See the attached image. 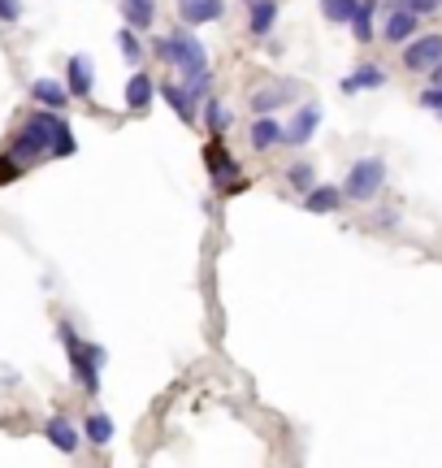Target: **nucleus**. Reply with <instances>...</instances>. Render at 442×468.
I'll return each instance as SVG.
<instances>
[{
  "label": "nucleus",
  "mask_w": 442,
  "mask_h": 468,
  "mask_svg": "<svg viewBox=\"0 0 442 468\" xmlns=\"http://www.w3.org/2000/svg\"><path fill=\"white\" fill-rule=\"evenodd\" d=\"M417 22H420V13L394 4V13L386 18V26H382V35H386L391 44H408V40H417Z\"/></svg>",
  "instance_id": "nucleus-10"
},
{
  "label": "nucleus",
  "mask_w": 442,
  "mask_h": 468,
  "mask_svg": "<svg viewBox=\"0 0 442 468\" xmlns=\"http://www.w3.org/2000/svg\"><path fill=\"white\" fill-rule=\"evenodd\" d=\"M83 434H87V443L109 446V443H113V420L104 417V412H92V417L83 420Z\"/></svg>",
  "instance_id": "nucleus-21"
},
{
  "label": "nucleus",
  "mask_w": 442,
  "mask_h": 468,
  "mask_svg": "<svg viewBox=\"0 0 442 468\" xmlns=\"http://www.w3.org/2000/svg\"><path fill=\"white\" fill-rule=\"evenodd\" d=\"M317 126H321V109L317 104H304V109L295 113V122L287 126V144H291V148H304V144L317 135Z\"/></svg>",
  "instance_id": "nucleus-9"
},
{
  "label": "nucleus",
  "mask_w": 442,
  "mask_h": 468,
  "mask_svg": "<svg viewBox=\"0 0 442 468\" xmlns=\"http://www.w3.org/2000/svg\"><path fill=\"white\" fill-rule=\"evenodd\" d=\"M287 87H261V92H256V96H252V109H256V113H270V109H278V104H287Z\"/></svg>",
  "instance_id": "nucleus-23"
},
{
  "label": "nucleus",
  "mask_w": 442,
  "mask_h": 468,
  "mask_svg": "<svg viewBox=\"0 0 442 468\" xmlns=\"http://www.w3.org/2000/svg\"><path fill=\"white\" fill-rule=\"evenodd\" d=\"M287 178H291L295 191H313V187H317V173H313V165H308V161H295Z\"/></svg>",
  "instance_id": "nucleus-25"
},
{
  "label": "nucleus",
  "mask_w": 442,
  "mask_h": 468,
  "mask_svg": "<svg viewBox=\"0 0 442 468\" xmlns=\"http://www.w3.org/2000/svg\"><path fill=\"white\" fill-rule=\"evenodd\" d=\"M208 126L213 130H225V113H221V104L213 96H208Z\"/></svg>",
  "instance_id": "nucleus-30"
},
{
  "label": "nucleus",
  "mask_w": 442,
  "mask_h": 468,
  "mask_svg": "<svg viewBox=\"0 0 442 468\" xmlns=\"http://www.w3.org/2000/svg\"><path fill=\"white\" fill-rule=\"evenodd\" d=\"M382 182H386V165L377 161V156H365V161H356L351 173L343 178V196L356 199V204H365L382 191Z\"/></svg>",
  "instance_id": "nucleus-4"
},
{
  "label": "nucleus",
  "mask_w": 442,
  "mask_h": 468,
  "mask_svg": "<svg viewBox=\"0 0 442 468\" xmlns=\"http://www.w3.org/2000/svg\"><path fill=\"white\" fill-rule=\"evenodd\" d=\"M118 49H122V57L130 61V66L144 61V44L135 40V26H122V31H118Z\"/></svg>",
  "instance_id": "nucleus-24"
},
{
  "label": "nucleus",
  "mask_w": 442,
  "mask_h": 468,
  "mask_svg": "<svg viewBox=\"0 0 442 468\" xmlns=\"http://www.w3.org/2000/svg\"><path fill=\"white\" fill-rule=\"evenodd\" d=\"M66 87H70V96H92V87H96V70H92V57H70L66 61Z\"/></svg>",
  "instance_id": "nucleus-6"
},
{
  "label": "nucleus",
  "mask_w": 442,
  "mask_h": 468,
  "mask_svg": "<svg viewBox=\"0 0 442 468\" xmlns=\"http://www.w3.org/2000/svg\"><path fill=\"white\" fill-rule=\"evenodd\" d=\"M429 75H434V83H438V87H442V61H438V66H434V70H429Z\"/></svg>",
  "instance_id": "nucleus-31"
},
{
  "label": "nucleus",
  "mask_w": 442,
  "mask_h": 468,
  "mask_svg": "<svg viewBox=\"0 0 442 468\" xmlns=\"http://www.w3.org/2000/svg\"><path fill=\"white\" fill-rule=\"evenodd\" d=\"M22 173H26V165L13 156V152H4V156H0V187H9V182H13V178H22Z\"/></svg>",
  "instance_id": "nucleus-26"
},
{
  "label": "nucleus",
  "mask_w": 442,
  "mask_h": 468,
  "mask_svg": "<svg viewBox=\"0 0 442 468\" xmlns=\"http://www.w3.org/2000/svg\"><path fill=\"white\" fill-rule=\"evenodd\" d=\"M156 52H161L173 70L182 75V83H187L191 96L208 100L204 96V92H208V52H204V44H199L191 31H178V35H170V40H161Z\"/></svg>",
  "instance_id": "nucleus-2"
},
{
  "label": "nucleus",
  "mask_w": 442,
  "mask_h": 468,
  "mask_svg": "<svg viewBox=\"0 0 442 468\" xmlns=\"http://www.w3.org/2000/svg\"><path fill=\"white\" fill-rule=\"evenodd\" d=\"M221 13H225V0H178V18L187 26L217 22Z\"/></svg>",
  "instance_id": "nucleus-7"
},
{
  "label": "nucleus",
  "mask_w": 442,
  "mask_h": 468,
  "mask_svg": "<svg viewBox=\"0 0 442 468\" xmlns=\"http://www.w3.org/2000/svg\"><path fill=\"white\" fill-rule=\"evenodd\" d=\"M339 87H343V96H356V92H365V87H386V75H382L377 66H360V70H351Z\"/></svg>",
  "instance_id": "nucleus-17"
},
{
  "label": "nucleus",
  "mask_w": 442,
  "mask_h": 468,
  "mask_svg": "<svg viewBox=\"0 0 442 468\" xmlns=\"http://www.w3.org/2000/svg\"><path fill=\"white\" fill-rule=\"evenodd\" d=\"M161 96H165V104H170L182 122H196V96L187 92V83H165Z\"/></svg>",
  "instance_id": "nucleus-14"
},
{
  "label": "nucleus",
  "mask_w": 442,
  "mask_h": 468,
  "mask_svg": "<svg viewBox=\"0 0 442 468\" xmlns=\"http://www.w3.org/2000/svg\"><path fill=\"white\" fill-rule=\"evenodd\" d=\"M156 96V83L144 75V70H135L130 75V83H126V109H135V113H144L147 100Z\"/></svg>",
  "instance_id": "nucleus-15"
},
{
  "label": "nucleus",
  "mask_w": 442,
  "mask_h": 468,
  "mask_svg": "<svg viewBox=\"0 0 442 468\" xmlns=\"http://www.w3.org/2000/svg\"><path fill=\"white\" fill-rule=\"evenodd\" d=\"M356 4H360V0H321V18L330 26H351Z\"/></svg>",
  "instance_id": "nucleus-20"
},
{
  "label": "nucleus",
  "mask_w": 442,
  "mask_h": 468,
  "mask_svg": "<svg viewBox=\"0 0 442 468\" xmlns=\"http://www.w3.org/2000/svg\"><path fill=\"white\" fill-rule=\"evenodd\" d=\"M394 4H399V9H412V13L425 18V13H434V9H438L442 0H394Z\"/></svg>",
  "instance_id": "nucleus-28"
},
{
  "label": "nucleus",
  "mask_w": 442,
  "mask_h": 468,
  "mask_svg": "<svg viewBox=\"0 0 442 468\" xmlns=\"http://www.w3.org/2000/svg\"><path fill=\"white\" fill-rule=\"evenodd\" d=\"M373 9H377L373 0H360V4H356V18H351V35H356L360 44H368V40H373Z\"/></svg>",
  "instance_id": "nucleus-22"
},
{
  "label": "nucleus",
  "mask_w": 442,
  "mask_h": 468,
  "mask_svg": "<svg viewBox=\"0 0 442 468\" xmlns=\"http://www.w3.org/2000/svg\"><path fill=\"white\" fill-rule=\"evenodd\" d=\"M442 61V35H417V40H408L403 44V66L420 75V70H434Z\"/></svg>",
  "instance_id": "nucleus-5"
},
{
  "label": "nucleus",
  "mask_w": 442,
  "mask_h": 468,
  "mask_svg": "<svg viewBox=\"0 0 442 468\" xmlns=\"http://www.w3.org/2000/svg\"><path fill=\"white\" fill-rule=\"evenodd\" d=\"M343 204V187H313V191H304V208L308 213H334Z\"/></svg>",
  "instance_id": "nucleus-18"
},
{
  "label": "nucleus",
  "mask_w": 442,
  "mask_h": 468,
  "mask_svg": "<svg viewBox=\"0 0 442 468\" xmlns=\"http://www.w3.org/2000/svg\"><path fill=\"white\" fill-rule=\"evenodd\" d=\"M122 18H126V26L147 31L152 18H156V0H122Z\"/></svg>",
  "instance_id": "nucleus-19"
},
{
  "label": "nucleus",
  "mask_w": 442,
  "mask_h": 468,
  "mask_svg": "<svg viewBox=\"0 0 442 468\" xmlns=\"http://www.w3.org/2000/svg\"><path fill=\"white\" fill-rule=\"evenodd\" d=\"M420 109H429V113H442V87L434 83L429 92H420Z\"/></svg>",
  "instance_id": "nucleus-29"
},
{
  "label": "nucleus",
  "mask_w": 442,
  "mask_h": 468,
  "mask_svg": "<svg viewBox=\"0 0 442 468\" xmlns=\"http://www.w3.org/2000/svg\"><path fill=\"white\" fill-rule=\"evenodd\" d=\"M44 434H49V443L57 446V451H78V429H74L66 417H49V425H44Z\"/></svg>",
  "instance_id": "nucleus-16"
},
{
  "label": "nucleus",
  "mask_w": 442,
  "mask_h": 468,
  "mask_svg": "<svg viewBox=\"0 0 442 468\" xmlns=\"http://www.w3.org/2000/svg\"><path fill=\"white\" fill-rule=\"evenodd\" d=\"M22 18V0H0V26H13Z\"/></svg>",
  "instance_id": "nucleus-27"
},
{
  "label": "nucleus",
  "mask_w": 442,
  "mask_h": 468,
  "mask_svg": "<svg viewBox=\"0 0 442 468\" xmlns=\"http://www.w3.org/2000/svg\"><path fill=\"white\" fill-rule=\"evenodd\" d=\"M204 165H208V173H213V182H217V187H230V178L239 173V165H234V156H230V152L221 148L217 139H213V144L204 148Z\"/></svg>",
  "instance_id": "nucleus-11"
},
{
  "label": "nucleus",
  "mask_w": 442,
  "mask_h": 468,
  "mask_svg": "<svg viewBox=\"0 0 442 468\" xmlns=\"http://www.w3.org/2000/svg\"><path fill=\"white\" fill-rule=\"evenodd\" d=\"M247 18H252V35L265 40L278 22V0H247Z\"/></svg>",
  "instance_id": "nucleus-13"
},
{
  "label": "nucleus",
  "mask_w": 442,
  "mask_h": 468,
  "mask_svg": "<svg viewBox=\"0 0 442 468\" xmlns=\"http://www.w3.org/2000/svg\"><path fill=\"white\" fill-rule=\"evenodd\" d=\"M57 339H61V347L70 351V369H74V377H78V386H83L87 394H96L100 391V369H104V347L83 343V339L74 334L70 321L57 325Z\"/></svg>",
  "instance_id": "nucleus-3"
},
{
  "label": "nucleus",
  "mask_w": 442,
  "mask_h": 468,
  "mask_svg": "<svg viewBox=\"0 0 442 468\" xmlns=\"http://www.w3.org/2000/svg\"><path fill=\"white\" fill-rule=\"evenodd\" d=\"M247 139H252L256 152H270V148H278V144H287V126L278 122V118H270V113H261Z\"/></svg>",
  "instance_id": "nucleus-8"
},
{
  "label": "nucleus",
  "mask_w": 442,
  "mask_h": 468,
  "mask_svg": "<svg viewBox=\"0 0 442 468\" xmlns=\"http://www.w3.org/2000/svg\"><path fill=\"white\" fill-rule=\"evenodd\" d=\"M74 130L66 118H57V109H40V113H31L22 122V130L13 135V144L9 152L22 161L26 170L35 165V161H49V156H74Z\"/></svg>",
  "instance_id": "nucleus-1"
},
{
  "label": "nucleus",
  "mask_w": 442,
  "mask_h": 468,
  "mask_svg": "<svg viewBox=\"0 0 442 468\" xmlns=\"http://www.w3.org/2000/svg\"><path fill=\"white\" fill-rule=\"evenodd\" d=\"M31 100H35V104H44V109H66L70 87H66V83H57V78H35V83H31Z\"/></svg>",
  "instance_id": "nucleus-12"
}]
</instances>
